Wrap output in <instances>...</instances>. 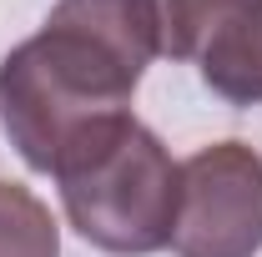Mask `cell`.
Here are the masks:
<instances>
[{"instance_id":"1","label":"cell","mask_w":262,"mask_h":257,"mask_svg":"<svg viewBox=\"0 0 262 257\" xmlns=\"http://www.w3.org/2000/svg\"><path fill=\"white\" fill-rule=\"evenodd\" d=\"M157 56L141 0H56L46 26L0 61V121L31 172L106 116L131 111V91Z\"/></svg>"},{"instance_id":"2","label":"cell","mask_w":262,"mask_h":257,"mask_svg":"<svg viewBox=\"0 0 262 257\" xmlns=\"http://www.w3.org/2000/svg\"><path fill=\"white\" fill-rule=\"evenodd\" d=\"M66 222L111 257H151L171 247L182 166L162 136L131 111L86 126L51 166Z\"/></svg>"},{"instance_id":"3","label":"cell","mask_w":262,"mask_h":257,"mask_svg":"<svg viewBox=\"0 0 262 257\" xmlns=\"http://www.w3.org/2000/svg\"><path fill=\"white\" fill-rule=\"evenodd\" d=\"M171 252L177 257L262 252V157L247 141H212L182 161Z\"/></svg>"},{"instance_id":"4","label":"cell","mask_w":262,"mask_h":257,"mask_svg":"<svg viewBox=\"0 0 262 257\" xmlns=\"http://www.w3.org/2000/svg\"><path fill=\"white\" fill-rule=\"evenodd\" d=\"M202 81L227 106H262V0L242 5L222 31L202 46Z\"/></svg>"},{"instance_id":"5","label":"cell","mask_w":262,"mask_h":257,"mask_svg":"<svg viewBox=\"0 0 262 257\" xmlns=\"http://www.w3.org/2000/svg\"><path fill=\"white\" fill-rule=\"evenodd\" d=\"M242 5H252V0H141L146 26H151V46L166 61H196L202 46Z\"/></svg>"},{"instance_id":"6","label":"cell","mask_w":262,"mask_h":257,"mask_svg":"<svg viewBox=\"0 0 262 257\" xmlns=\"http://www.w3.org/2000/svg\"><path fill=\"white\" fill-rule=\"evenodd\" d=\"M0 257H61L51 207L20 182H0Z\"/></svg>"}]
</instances>
